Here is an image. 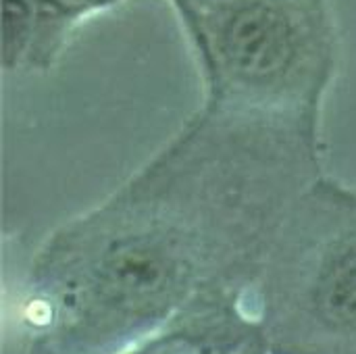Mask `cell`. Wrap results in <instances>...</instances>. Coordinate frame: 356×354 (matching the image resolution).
Masks as SVG:
<instances>
[{"mask_svg":"<svg viewBox=\"0 0 356 354\" xmlns=\"http://www.w3.org/2000/svg\"><path fill=\"white\" fill-rule=\"evenodd\" d=\"M200 48L202 108L319 123L332 75L319 0H181Z\"/></svg>","mask_w":356,"mask_h":354,"instance_id":"3","label":"cell"},{"mask_svg":"<svg viewBox=\"0 0 356 354\" xmlns=\"http://www.w3.org/2000/svg\"><path fill=\"white\" fill-rule=\"evenodd\" d=\"M321 173L319 123L202 108L38 246L19 303L25 354H123L198 300L248 290Z\"/></svg>","mask_w":356,"mask_h":354,"instance_id":"1","label":"cell"},{"mask_svg":"<svg viewBox=\"0 0 356 354\" xmlns=\"http://www.w3.org/2000/svg\"><path fill=\"white\" fill-rule=\"evenodd\" d=\"M246 290L217 292L123 354H244L261 340Z\"/></svg>","mask_w":356,"mask_h":354,"instance_id":"4","label":"cell"},{"mask_svg":"<svg viewBox=\"0 0 356 354\" xmlns=\"http://www.w3.org/2000/svg\"><path fill=\"white\" fill-rule=\"evenodd\" d=\"M244 354H269V351H267V346H265V342H263V338H261V340H257L252 346H248Z\"/></svg>","mask_w":356,"mask_h":354,"instance_id":"5","label":"cell"},{"mask_svg":"<svg viewBox=\"0 0 356 354\" xmlns=\"http://www.w3.org/2000/svg\"><path fill=\"white\" fill-rule=\"evenodd\" d=\"M269 354H356V190L321 173L246 290Z\"/></svg>","mask_w":356,"mask_h":354,"instance_id":"2","label":"cell"}]
</instances>
